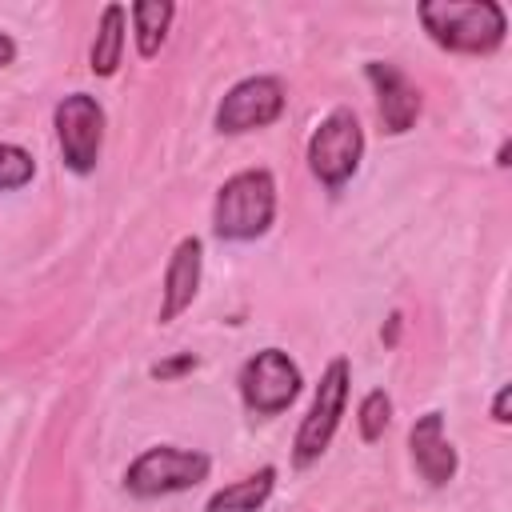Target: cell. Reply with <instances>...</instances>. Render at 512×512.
<instances>
[{
	"mask_svg": "<svg viewBox=\"0 0 512 512\" xmlns=\"http://www.w3.org/2000/svg\"><path fill=\"white\" fill-rule=\"evenodd\" d=\"M276 220V180L268 168L228 176L212 200V232L220 240H256Z\"/></svg>",
	"mask_w": 512,
	"mask_h": 512,
	"instance_id": "obj_2",
	"label": "cell"
},
{
	"mask_svg": "<svg viewBox=\"0 0 512 512\" xmlns=\"http://www.w3.org/2000/svg\"><path fill=\"white\" fill-rule=\"evenodd\" d=\"M496 164H500V168H508V144H500V152H496Z\"/></svg>",
	"mask_w": 512,
	"mask_h": 512,
	"instance_id": "obj_20",
	"label": "cell"
},
{
	"mask_svg": "<svg viewBox=\"0 0 512 512\" xmlns=\"http://www.w3.org/2000/svg\"><path fill=\"white\" fill-rule=\"evenodd\" d=\"M32 176H36L32 152H24L20 144H0V192H16L32 184Z\"/></svg>",
	"mask_w": 512,
	"mask_h": 512,
	"instance_id": "obj_16",
	"label": "cell"
},
{
	"mask_svg": "<svg viewBox=\"0 0 512 512\" xmlns=\"http://www.w3.org/2000/svg\"><path fill=\"white\" fill-rule=\"evenodd\" d=\"M388 420H392V400H388V392H380V388H372L364 400H360V408H356V424H360V440H380L384 436V428H388Z\"/></svg>",
	"mask_w": 512,
	"mask_h": 512,
	"instance_id": "obj_15",
	"label": "cell"
},
{
	"mask_svg": "<svg viewBox=\"0 0 512 512\" xmlns=\"http://www.w3.org/2000/svg\"><path fill=\"white\" fill-rule=\"evenodd\" d=\"M408 452H412V464L416 472L432 484V488H444L452 476H456V448L452 440L444 436V416L440 412H424L416 416V424L408 428Z\"/></svg>",
	"mask_w": 512,
	"mask_h": 512,
	"instance_id": "obj_11",
	"label": "cell"
},
{
	"mask_svg": "<svg viewBox=\"0 0 512 512\" xmlns=\"http://www.w3.org/2000/svg\"><path fill=\"white\" fill-rule=\"evenodd\" d=\"M200 268H204V244L196 236H184L164 268V288H160V324H172L184 308H192L200 292Z\"/></svg>",
	"mask_w": 512,
	"mask_h": 512,
	"instance_id": "obj_10",
	"label": "cell"
},
{
	"mask_svg": "<svg viewBox=\"0 0 512 512\" xmlns=\"http://www.w3.org/2000/svg\"><path fill=\"white\" fill-rule=\"evenodd\" d=\"M348 388H352V368L344 356L328 360V368L320 372V384L312 392V404H308V416L300 420L296 428V440H292V464L296 468H308L324 456V448L332 444L336 428H340V416H344V404H348Z\"/></svg>",
	"mask_w": 512,
	"mask_h": 512,
	"instance_id": "obj_3",
	"label": "cell"
},
{
	"mask_svg": "<svg viewBox=\"0 0 512 512\" xmlns=\"http://www.w3.org/2000/svg\"><path fill=\"white\" fill-rule=\"evenodd\" d=\"M272 488H276V468L264 464L252 476H244V480L212 492L208 504H204V512H256V508H264V500L272 496Z\"/></svg>",
	"mask_w": 512,
	"mask_h": 512,
	"instance_id": "obj_13",
	"label": "cell"
},
{
	"mask_svg": "<svg viewBox=\"0 0 512 512\" xmlns=\"http://www.w3.org/2000/svg\"><path fill=\"white\" fill-rule=\"evenodd\" d=\"M368 84L376 88V112H380V124L388 136H400L416 124L420 116V92L416 84L388 60H368Z\"/></svg>",
	"mask_w": 512,
	"mask_h": 512,
	"instance_id": "obj_9",
	"label": "cell"
},
{
	"mask_svg": "<svg viewBox=\"0 0 512 512\" xmlns=\"http://www.w3.org/2000/svg\"><path fill=\"white\" fill-rule=\"evenodd\" d=\"M128 16H132V32H136V52L144 60H152L160 52L164 36H168V24L176 16V4L172 0H136L128 8Z\"/></svg>",
	"mask_w": 512,
	"mask_h": 512,
	"instance_id": "obj_14",
	"label": "cell"
},
{
	"mask_svg": "<svg viewBox=\"0 0 512 512\" xmlns=\"http://www.w3.org/2000/svg\"><path fill=\"white\" fill-rule=\"evenodd\" d=\"M360 156H364V128L352 108H332L308 136V168L328 192H340L356 176Z\"/></svg>",
	"mask_w": 512,
	"mask_h": 512,
	"instance_id": "obj_5",
	"label": "cell"
},
{
	"mask_svg": "<svg viewBox=\"0 0 512 512\" xmlns=\"http://www.w3.org/2000/svg\"><path fill=\"white\" fill-rule=\"evenodd\" d=\"M124 32H128V8L124 4H104L100 12V24H96V40H92V52H88V68L96 76H112L120 68V56H124Z\"/></svg>",
	"mask_w": 512,
	"mask_h": 512,
	"instance_id": "obj_12",
	"label": "cell"
},
{
	"mask_svg": "<svg viewBox=\"0 0 512 512\" xmlns=\"http://www.w3.org/2000/svg\"><path fill=\"white\" fill-rule=\"evenodd\" d=\"M240 400L252 416H280L300 396V368L280 348H260L240 368Z\"/></svg>",
	"mask_w": 512,
	"mask_h": 512,
	"instance_id": "obj_7",
	"label": "cell"
},
{
	"mask_svg": "<svg viewBox=\"0 0 512 512\" xmlns=\"http://www.w3.org/2000/svg\"><path fill=\"white\" fill-rule=\"evenodd\" d=\"M508 400H512V388L504 384V388L496 392V400H492V420H496V424H508V420H512V416H508Z\"/></svg>",
	"mask_w": 512,
	"mask_h": 512,
	"instance_id": "obj_18",
	"label": "cell"
},
{
	"mask_svg": "<svg viewBox=\"0 0 512 512\" xmlns=\"http://www.w3.org/2000/svg\"><path fill=\"white\" fill-rule=\"evenodd\" d=\"M212 460L196 448H180V444H152L144 448L128 468H124V488L140 500L152 496H172V492H188L200 480H208Z\"/></svg>",
	"mask_w": 512,
	"mask_h": 512,
	"instance_id": "obj_4",
	"label": "cell"
},
{
	"mask_svg": "<svg viewBox=\"0 0 512 512\" xmlns=\"http://www.w3.org/2000/svg\"><path fill=\"white\" fill-rule=\"evenodd\" d=\"M12 60H16V40L0 32V68H4V64H12Z\"/></svg>",
	"mask_w": 512,
	"mask_h": 512,
	"instance_id": "obj_19",
	"label": "cell"
},
{
	"mask_svg": "<svg viewBox=\"0 0 512 512\" xmlns=\"http://www.w3.org/2000/svg\"><path fill=\"white\" fill-rule=\"evenodd\" d=\"M52 128H56L64 168L76 172V176H88L96 168L100 144H104V108H100V100L88 96V92H68L52 108Z\"/></svg>",
	"mask_w": 512,
	"mask_h": 512,
	"instance_id": "obj_6",
	"label": "cell"
},
{
	"mask_svg": "<svg viewBox=\"0 0 512 512\" xmlns=\"http://www.w3.org/2000/svg\"><path fill=\"white\" fill-rule=\"evenodd\" d=\"M192 368H196V356H192V352H180V356H172V360L152 364V376H156V380H172V376L192 372Z\"/></svg>",
	"mask_w": 512,
	"mask_h": 512,
	"instance_id": "obj_17",
	"label": "cell"
},
{
	"mask_svg": "<svg viewBox=\"0 0 512 512\" xmlns=\"http://www.w3.org/2000/svg\"><path fill=\"white\" fill-rule=\"evenodd\" d=\"M416 12L424 32L448 52L488 56L508 32V16L496 0H424Z\"/></svg>",
	"mask_w": 512,
	"mask_h": 512,
	"instance_id": "obj_1",
	"label": "cell"
},
{
	"mask_svg": "<svg viewBox=\"0 0 512 512\" xmlns=\"http://www.w3.org/2000/svg\"><path fill=\"white\" fill-rule=\"evenodd\" d=\"M284 112V84L276 76H248L224 92L216 104V132L240 136L252 128H268Z\"/></svg>",
	"mask_w": 512,
	"mask_h": 512,
	"instance_id": "obj_8",
	"label": "cell"
}]
</instances>
